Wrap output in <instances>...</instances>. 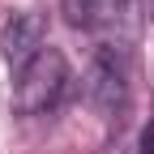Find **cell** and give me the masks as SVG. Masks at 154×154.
I'll return each mask as SVG.
<instances>
[{
	"label": "cell",
	"mask_w": 154,
	"mask_h": 154,
	"mask_svg": "<svg viewBox=\"0 0 154 154\" xmlns=\"http://www.w3.org/2000/svg\"><path fill=\"white\" fill-rule=\"evenodd\" d=\"M43 47H47V17L38 9H17L5 22V30H0V56H5V64L13 73H22Z\"/></svg>",
	"instance_id": "3957f363"
},
{
	"label": "cell",
	"mask_w": 154,
	"mask_h": 154,
	"mask_svg": "<svg viewBox=\"0 0 154 154\" xmlns=\"http://www.w3.org/2000/svg\"><path fill=\"white\" fill-rule=\"evenodd\" d=\"M86 99L107 120H120L128 111V47L124 43L107 38L94 47V60L86 69Z\"/></svg>",
	"instance_id": "7a4b0ae2"
},
{
	"label": "cell",
	"mask_w": 154,
	"mask_h": 154,
	"mask_svg": "<svg viewBox=\"0 0 154 154\" xmlns=\"http://www.w3.org/2000/svg\"><path fill=\"white\" fill-rule=\"evenodd\" d=\"M150 13H154V0H150Z\"/></svg>",
	"instance_id": "5b68a950"
},
{
	"label": "cell",
	"mask_w": 154,
	"mask_h": 154,
	"mask_svg": "<svg viewBox=\"0 0 154 154\" xmlns=\"http://www.w3.org/2000/svg\"><path fill=\"white\" fill-rule=\"evenodd\" d=\"M69 86V60L60 47H43L34 60L13 77V111L17 116H43L60 103V94Z\"/></svg>",
	"instance_id": "6da1fadb"
},
{
	"label": "cell",
	"mask_w": 154,
	"mask_h": 154,
	"mask_svg": "<svg viewBox=\"0 0 154 154\" xmlns=\"http://www.w3.org/2000/svg\"><path fill=\"white\" fill-rule=\"evenodd\" d=\"M99 9H103V0H60V13H64V22H69L73 30H86V26H94Z\"/></svg>",
	"instance_id": "277c9868"
}]
</instances>
